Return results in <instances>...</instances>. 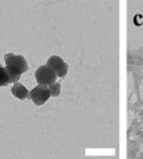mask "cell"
<instances>
[{
	"label": "cell",
	"instance_id": "cell-2",
	"mask_svg": "<svg viewBox=\"0 0 143 159\" xmlns=\"http://www.w3.org/2000/svg\"><path fill=\"white\" fill-rule=\"evenodd\" d=\"M49 98H51V93H49L48 86L37 85V86H34L31 92H29V99H31L36 106L44 105Z\"/></svg>",
	"mask_w": 143,
	"mask_h": 159
},
{
	"label": "cell",
	"instance_id": "cell-1",
	"mask_svg": "<svg viewBox=\"0 0 143 159\" xmlns=\"http://www.w3.org/2000/svg\"><path fill=\"white\" fill-rule=\"evenodd\" d=\"M34 78H36L38 85L51 86L52 84H55L57 81L58 77H57V73L45 64V65H41L36 69V72H34Z\"/></svg>",
	"mask_w": 143,
	"mask_h": 159
},
{
	"label": "cell",
	"instance_id": "cell-4",
	"mask_svg": "<svg viewBox=\"0 0 143 159\" xmlns=\"http://www.w3.org/2000/svg\"><path fill=\"white\" fill-rule=\"evenodd\" d=\"M11 92L13 94V97H16L17 99H27V98H29V90L23 85L21 82H15L12 89H11Z\"/></svg>",
	"mask_w": 143,
	"mask_h": 159
},
{
	"label": "cell",
	"instance_id": "cell-7",
	"mask_svg": "<svg viewBox=\"0 0 143 159\" xmlns=\"http://www.w3.org/2000/svg\"><path fill=\"white\" fill-rule=\"evenodd\" d=\"M9 84H11V80L6 70V66L0 65V86H7Z\"/></svg>",
	"mask_w": 143,
	"mask_h": 159
},
{
	"label": "cell",
	"instance_id": "cell-5",
	"mask_svg": "<svg viewBox=\"0 0 143 159\" xmlns=\"http://www.w3.org/2000/svg\"><path fill=\"white\" fill-rule=\"evenodd\" d=\"M65 61L60 57V56H51L48 58V62H47V65L51 68V69H53L56 73H58L62 69V66L65 65Z\"/></svg>",
	"mask_w": 143,
	"mask_h": 159
},
{
	"label": "cell",
	"instance_id": "cell-3",
	"mask_svg": "<svg viewBox=\"0 0 143 159\" xmlns=\"http://www.w3.org/2000/svg\"><path fill=\"white\" fill-rule=\"evenodd\" d=\"M4 60H6V66L17 68L21 73H27V72H28V64H27V60L24 58L21 54L7 53V54H4Z\"/></svg>",
	"mask_w": 143,
	"mask_h": 159
},
{
	"label": "cell",
	"instance_id": "cell-6",
	"mask_svg": "<svg viewBox=\"0 0 143 159\" xmlns=\"http://www.w3.org/2000/svg\"><path fill=\"white\" fill-rule=\"evenodd\" d=\"M6 70L8 73V76H9V80H11V82H19V80H20L21 77V72L17 68H13V66H6Z\"/></svg>",
	"mask_w": 143,
	"mask_h": 159
},
{
	"label": "cell",
	"instance_id": "cell-9",
	"mask_svg": "<svg viewBox=\"0 0 143 159\" xmlns=\"http://www.w3.org/2000/svg\"><path fill=\"white\" fill-rule=\"evenodd\" d=\"M68 70H69V66H68V64H65V65L62 66L61 70L57 73V77H58V78H64V77H65L66 74H68Z\"/></svg>",
	"mask_w": 143,
	"mask_h": 159
},
{
	"label": "cell",
	"instance_id": "cell-8",
	"mask_svg": "<svg viewBox=\"0 0 143 159\" xmlns=\"http://www.w3.org/2000/svg\"><path fill=\"white\" fill-rule=\"evenodd\" d=\"M48 89H49V93H51V97H58L61 93V84L56 81L51 86H48Z\"/></svg>",
	"mask_w": 143,
	"mask_h": 159
}]
</instances>
